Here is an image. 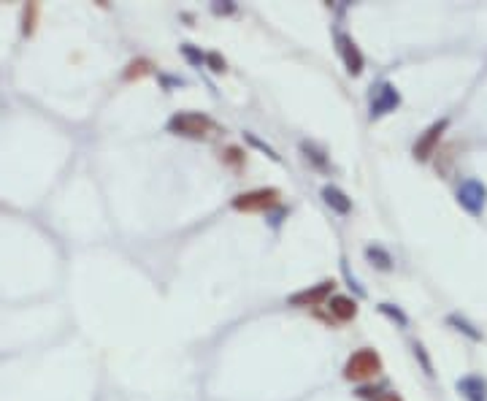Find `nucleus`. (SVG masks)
Returning a JSON list of instances; mask_svg holds the SVG:
<instances>
[{"label":"nucleus","mask_w":487,"mask_h":401,"mask_svg":"<svg viewBox=\"0 0 487 401\" xmlns=\"http://www.w3.org/2000/svg\"><path fill=\"white\" fill-rule=\"evenodd\" d=\"M447 128H449V120L447 117H442V120H436V123L428 128L425 133L417 139V144H414V157L417 160H430V154L436 152V147H439V141H442V136L447 133Z\"/></svg>","instance_id":"nucleus-6"},{"label":"nucleus","mask_w":487,"mask_h":401,"mask_svg":"<svg viewBox=\"0 0 487 401\" xmlns=\"http://www.w3.org/2000/svg\"><path fill=\"white\" fill-rule=\"evenodd\" d=\"M457 390L469 401H487V383L479 374H469V377L457 380Z\"/></svg>","instance_id":"nucleus-9"},{"label":"nucleus","mask_w":487,"mask_h":401,"mask_svg":"<svg viewBox=\"0 0 487 401\" xmlns=\"http://www.w3.org/2000/svg\"><path fill=\"white\" fill-rule=\"evenodd\" d=\"M449 325H455L457 331H463V334H466V337H471L474 341H479V339H482V334H479V331H474L471 325L466 323V320H460L457 315H449Z\"/></svg>","instance_id":"nucleus-16"},{"label":"nucleus","mask_w":487,"mask_h":401,"mask_svg":"<svg viewBox=\"0 0 487 401\" xmlns=\"http://www.w3.org/2000/svg\"><path fill=\"white\" fill-rule=\"evenodd\" d=\"M322 198H325V203L331 206V209H336L338 215H350L352 212V200L338 190V187L333 185H325L322 187Z\"/></svg>","instance_id":"nucleus-11"},{"label":"nucleus","mask_w":487,"mask_h":401,"mask_svg":"<svg viewBox=\"0 0 487 401\" xmlns=\"http://www.w3.org/2000/svg\"><path fill=\"white\" fill-rule=\"evenodd\" d=\"M244 149H239V147H228L225 149V154H222V160L228 163L230 169H236V171H241L244 169V163H246V157H244Z\"/></svg>","instance_id":"nucleus-14"},{"label":"nucleus","mask_w":487,"mask_h":401,"mask_svg":"<svg viewBox=\"0 0 487 401\" xmlns=\"http://www.w3.org/2000/svg\"><path fill=\"white\" fill-rule=\"evenodd\" d=\"M38 14H41V6H38V3H28V6L22 9V35H33V33H35Z\"/></svg>","instance_id":"nucleus-13"},{"label":"nucleus","mask_w":487,"mask_h":401,"mask_svg":"<svg viewBox=\"0 0 487 401\" xmlns=\"http://www.w3.org/2000/svg\"><path fill=\"white\" fill-rule=\"evenodd\" d=\"M331 315H333L338 323H350L357 317V301L350 298V295H333L331 298Z\"/></svg>","instance_id":"nucleus-10"},{"label":"nucleus","mask_w":487,"mask_h":401,"mask_svg":"<svg viewBox=\"0 0 487 401\" xmlns=\"http://www.w3.org/2000/svg\"><path fill=\"white\" fill-rule=\"evenodd\" d=\"M333 288H336L333 279H325V282L314 285V288H306V290H298V293H292L287 301L292 304V307H320V304H325V301L331 298Z\"/></svg>","instance_id":"nucleus-7"},{"label":"nucleus","mask_w":487,"mask_h":401,"mask_svg":"<svg viewBox=\"0 0 487 401\" xmlns=\"http://www.w3.org/2000/svg\"><path fill=\"white\" fill-rule=\"evenodd\" d=\"M209 62H212V71H217V74H222V71H225V60H222L217 52L209 55Z\"/></svg>","instance_id":"nucleus-19"},{"label":"nucleus","mask_w":487,"mask_h":401,"mask_svg":"<svg viewBox=\"0 0 487 401\" xmlns=\"http://www.w3.org/2000/svg\"><path fill=\"white\" fill-rule=\"evenodd\" d=\"M379 309H382V312H384V315H390L393 320H398V323H401V325H406V323H409V320H406V315H403L401 309L393 307V304H382Z\"/></svg>","instance_id":"nucleus-17"},{"label":"nucleus","mask_w":487,"mask_h":401,"mask_svg":"<svg viewBox=\"0 0 487 401\" xmlns=\"http://www.w3.org/2000/svg\"><path fill=\"white\" fill-rule=\"evenodd\" d=\"M379 371H382L379 353L371 350V347H363V350H357V353L350 355V361H347V366H344V377H347L350 383H365V380H374Z\"/></svg>","instance_id":"nucleus-2"},{"label":"nucleus","mask_w":487,"mask_h":401,"mask_svg":"<svg viewBox=\"0 0 487 401\" xmlns=\"http://www.w3.org/2000/svg\"><path fill=\"white\" fill-rule=\"evenodd\" d=\"M457 203L469 212V215H482L487 203V187L479 179H466L463 185L457 187Z\"/></svg>","instance_id":"nucleus-4"},{"label":"nucleus","mask_w":487,"mask_h":401,"mask_svg":"<svg viewBox=\"0 0 487 401\" xmlns=\"http://www.w3.org/2000/svg\"><path fill=\"white\" fill-rule=\"evenodd\" d=\"M214 128L217 125L212 117H206L200 111H179L168 120V130L176 136H187V139H206Z\"/></svg>","instance_id":"nucleus-1"},{"label":"nucleus","mask_w":487,"mask_h":401,"mask_svg":"<svg viewBox=\"0 0 487 401\" xmlns=\"http://www.w3.org/2000/svg\"><path fill=\"white\" fill-rule=\"evenodd\" d=\"M379 401H403V399H401L398 393H382Z\"/></svg>","instance_id":"nucleus-20"},{"label":"nucleus","mask_w":487,"mask_h":401,"mask_svg":"<svg viewBox=\"0 0 487 401\" xmlns=\"http://www.w3.org/2000/svg\"><path fill=\"white\" fill-rule=\"evenodd\" d=\"M282 200V193L276 187H258V190H249V193H241L233 198V209L236 212H268L279 206Z\"/></svg>","instance_id":"nucleus-3"},{"label":"nucleus","mask_w":487,"mask_h":401,"mask_svg":"<svg viewBox=\"0 0 487 401\" xmlns=\"http://www.w3.org/2000/svg\"><path fill=\"white\" fill-rule=\"evenodd\" d=\"M365 255H368L371 261H379V263H377L379 269H390V266H393L390 255H387V252H384L382 247H368V249H365Z\"/></svg>","instance_id":"nucleus-15"},{"label":"nucleus","mask_w":487,"mask_h":401,"mask_svg":"<svg viewBox=\"0 0 487 401\" xmlns=\"http://www.w3.org/2000/svg\"><path fill=\"white\" fill-rule=\"evenodd\" d=\"M414 355H417V358L423 361V369H425V374L430 377V374H433V366H430V361H428L425 347H423V344H414Z\"/></svg>","instance_id":"nucleus-18"},{"label":"nucleus","mask_w":487,"mask_h":401,"mask_svg":"<svg viewBox=\"0 0 487 401\" xmlns=\"http://www.w3.org/2000/svg\"><path fill=\"white\" fill-rule=\"evenodd\" d=\"M336 44H338V52H341V57H344V65H347V71H350L352 77H357V74H363V55H360V49H357V44L352 41L350 35H344V33H338L336 35Z\"/></svg>","instance_id":"nucleus-8"},{"label":"nucleus","mask_w":487,"mask_h":401,"mask_svg":"<svg viewBox=\"0 0 487 401\" xmlns=\"http://www.w3.org/2000/svg\"><path fill=\"white\" fill-rule=\"evenodd\" d=\"M398 106H401V95L390 81H382V84L374 87V93H371V120L384 117V114L396 111Z\"/></svg>","instance_id":"nucleus-5"},{"label":"nucleus","mask_w":487,"mask_h":401,"mask_svg":"<svg viewBox=\"0 0 487 401\" xmlns=\"http://www.w3.org/2000/svg\"><path fill=\"white\" fill-rule=\"evenodd\" d=\"M152 74V62L144 60V57H138V60L127 62V68H125V74H122V79L125 81H136V79H144Z\"/></svg>","instance_id":"nucleus-12"}]
</instances>
